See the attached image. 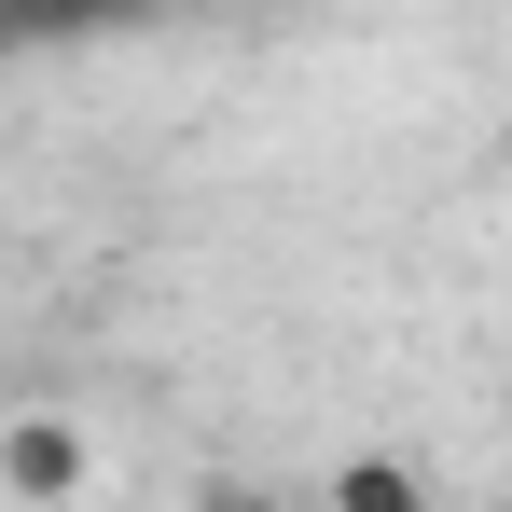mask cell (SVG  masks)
Masks as SVG:
<instances>
[{
  "label": "cell",
  "instance_id": "6da1fadb",
  "mask_svg": "<svg viewBox=\"0 0 512 512\" xmlns=\"http://www.w3.org/2000/svg\"><path fill=\"white\" fill-rule=\"evenodd\" d=\"M14 485H70V429H14Z\"/></svg>",
  "mask_w": 512,
  "mask_h": 512
}]
</instances>
